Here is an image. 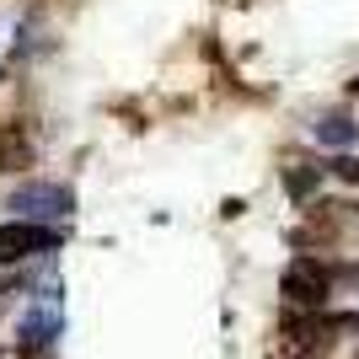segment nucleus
Instances as JSON below:
<instances>
[{
    "instance_id": "nucleus-1",
    "label": "nucleus",
    "mask_w": 359,
    "mask_h": 359,
    "mask_svg": "<svg viewBox=\"0 0 359 359\" xmlns=\"http://www.w3.org/2000/svg\"><path fill=\"white\" fill-rule=\"evenodd\" d=\"M279 295H285V311H327V295H332V269L300 252L295 263L285 269V279H279Z\"/></svg>"
},
{
    "instance_id": "nucleus-2",
    "label": "nucleus",
    "mask_w": 359,
    "mask_h": 359,
    "mask_svg": "<svg viewBox=\"0 0 359 359\" xmlns=\"http://www.w3.org/2000/svg\"><path fill=\"white\" fill-rule=\"evenodd\" d=\"M54 241H60V236L43 231V225L11 220V225H0V263H22V257H32V252H48Z\"/></svg>"
},
{
    "instance_id": "nucleus-3",
    "label": "nucleus",
    "mask_w": 359,
    "mask_h": 359,
    "mask_svg": "<svg viewBox=\"0 0 359 359\" xmlns=\"http://www.w3.org/2000/svg\"><path fill=\"white\" fill-rule=\"evenodd\" d=\"M0 172H32L27 123H0Z\"/></svg>"
},
{
    "instance_id": "nucleus-4",
    "label": "nucleus",
    "mask_w": 359,
    "mask_h": 359,
    "mask_svg": "<svg viewBox=\"0 0 359 359\" xmlns=\"http://www.w3.org/2000/svg\"><path fill=\"white\" fill-rule=\"evenodd\" d=\"M285 188H290V198H295V204H300V198H311L316 172H311V166H290V172H285Z\"/></svg>"
},
{
    "instance_id": "nucleus-5",
    "label": "nucleus",
    "mask_w": 359,
    "mask_h": 359,
    "mask_svg": "<svg viewBox=\"0 0 359 359\" xmlns=\"http://www.w3.org/2000/svg\"><path fill=\"white\" fill-rule=\"evenodd\" d=\"M332 172H338V177H348V182H359V161H332Z\"/></svg>"
}]
</instances>
